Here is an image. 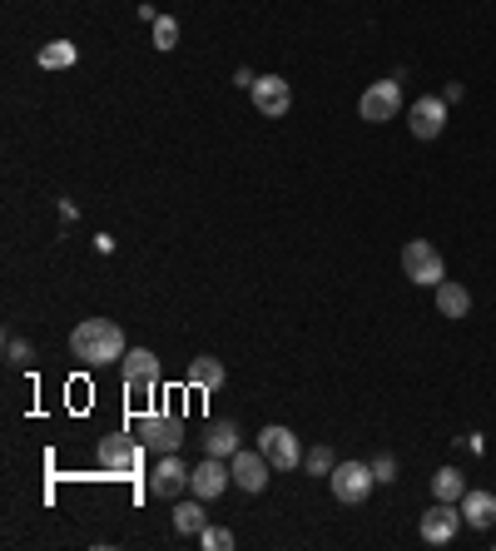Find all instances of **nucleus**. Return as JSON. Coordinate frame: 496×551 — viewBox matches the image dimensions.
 Wrapping results in <instances>:
<instances>
[{"label":"nucleus","instance_id":"1","mask_svg":"<svg viewBox=\"0 0 496 551\" xmlns=\"http://www.w3.org/2000/svg\"><path fill=\"white\" fill-rule=\"evenodd\" d=\"M70 348H75V358L90 363V368L120 363L124 353H129V348H124V328L115 323V318H85V323H75Z\"/></svg>","mask_w":496,"mask_h":551},{"label":"nucleus","instance_id":"2","mask_svg":"<svg viewBox=\"0 0 496 551\" xmlns=\"http://www.w3.org/2000/svg\"><path fill=\"white\" fill-rule=\"evenodd\" d=\"M120 373H124V393L129 398H154L159 393V358L149 348H129L120 358Z\"/></svg>","mask_w":496,"mask_h":551},{"label":"nucleus","instance_id":"3","mask_svg":"<svg viewBox=\"0 0 496 551\" xmlns=\"http://www.w3.org/2000/svg\"><path fill=\"white\" fill-rule=\"evenodd\" d=\"M328 487H333V497H338L343 507H358V502H368V492L377 487V477H372V462H338V467H333V477H328Z\"/></svg>","mask_w":496,"mask_h":551},{"label":"nucleus","instance_id":"4","mask_svg":"<svg viewBox=\"0 0 496 551\" xmlns=\"http://www.w3.org/2000/svg\"><path fill=\"white\" fill-rule=\"evenodd\" d=\"M402 274L412 278L417 288H437V283L447 278V264H442V254H437L427 239H412V244L402 249Z\"/></svg>","mask_w":496,"mask_h":551},{"label":"nucleus","instance_id":"5","mask_svg":"<svg viewBox=\"0 0 496 551\" xmlns=\"http://www.w3.org/2000/svg\"><path fill=\"white\" fill-rule=\"evenodd\" d=\"M258 452H263L278 472H293V467L303 462L298 432H293V427H283V422H273V427H263V432H258Z\"/></svg>","mask_w":496,"mask_h":551},{"label":"nucleus","instance_id":"6","mask_svg":"<svg viewBox=\"0 0 496 551\" xmlns=\"http://www.w3.org/2000/svg\"><path fill=\"white\" fill-rule=\"evenodd\" d=\"M397 110H402V80H377V85L363 90V100H358V115H363L368 125H387Z\"/></svg>","mask_w":496,"mask_h":551},{"label":"nucleus","instance_id":"7","mask_svg":"<svg viewBox=\"0 0 496 551\" xmlns=\"http://www.w3.org/2000/svg\"><path fill=\"white\" fill-rule=\"evenodd\" d=\"M457 532H462V507L457 502H432L422 512V542L427 547H447Z\"/></svg>","mask_w":496,"mask_h":551},{"label":"nucleus","instance_id":"8","mask_svg":"<svg viewBox=\"0 0 496 551\" xmlns=\"http://www.w3.org/2000/svg\"><path fill=\"white\" fill-rule=\"evenodd\" d=\"M139 437L149 442V452H179V442H184V422L174 413H149L139 417Z\"/></svg>","mask_w":496,"mask_h":551},{"label":"nucleus","instance_id":"9","mask_svg":"<svg viewBox=\"0 0 496 551\" xmlns=\"http://www.w3.org/2000/svg\"><path fill=\"white\" fill-rule=\"evenodd\" d=\"M288 105H293V90H288L283 75H258V80H253V110H258V115L283 120Z\"/></svg>","mask_w":496,"mask_h":551},{"label":"nucleus","instance_id":"10","mask_svg":"<svg viewBox=\"0 0 496 551\" xmlns=\"http://www.w3.org/2000/svg\"><path fill=\"white\" fill-rule=\"evenodd\" d=\"M229 482H234L229 457H204V462L189 472V492H194V497H204V502H214V497H219Z\"/></svg>","mask_w":496,"mask_h":551},{"label":"nucleus","instance_id":"11","mask_svg":"<svg viewBox=\"0 0 496 551\" xmlns=\"http://www.w3.org/2000/svg\"><path fill=\"white\" fill-rule=\"evenodd\" d=\"M189 472H194V467H184L174 452H164V457H159V467L149 472V492L174 502V497H184V492H189Z\"/></svg>","mask_w":496,"mask_h":551},{"label":"nucleus","instance_id":"12","mask_svg":"<svg viewBox=\"0 0 496 551\" xmlns=\"http://www.w3.org/2000/svg\"><path fill=\"white\" fill-rule=\"evenodd\" d=\"M407 125H412L417 139H437L447 130V100H442V95H422V100L407 110Z\"/></svg>","mask_w":496,"mask_h":551},{"label":"nucleus","instance_id":"13","mask_svg":"<svg viewBox=\"0 0 496 551\" xmlns=\"http://www.w3.org/2000/svg\"><path fill=\"white\" fill-rule=\"evenodd\" d=\"M100 462H105L110 472H120V477L139 472V442H129L124 432H110V437L100 442Z\"/></svg>","mask_w":496,"mask_h":551},{"label":"nucleus","instance_id":"14","mask_svg":"<svg viewBox=\"0 0 496 551\" xmlns=\"http://www.w3.org/2000/svg\"><path fill=\"white\" fill-rule=\"evenodd\" d=\"M229 467H234V482H239L244 492H263V487H268V467H273V462H268L263 452H234V457H229Z\"/></svg>","mask_w":496,"mask_h":551},{"label":"nucleus","instance_id":"15","mask_svg":"<svg viewBox=\"0 0 496 551\" xmlns=\"http://www.w3.org/2000/svg\"><path fill=\"white\" fill-rule=\"evenodd\" d=\"M457 507H462V522L472 532H492L496 527V492H467Z\"/></svg>","mask_w":496,"mask_h":551},{"label":"nucleus","instance_id":"16","mask_svg":"<svg viewBox=\"0 0 496 551\" xmlns=\"http://www.w3.org/2000/svg\"><path fill=\"white\" fill-rule=\"evenodd\" d=\"M437 313H442V318H467V313H472V293H467V283L442 278V283H437Z\"/></svg>","mask_w":496,"mask_h":551},{"label":"nucleus","instance_id":"17","mask_svg":"<svg viewBox=\"0 0 496 551\" xmlns=\"http://www.w3.org/2000/svg\"><path fill=\"white\" fill-rule=\"evenodd\" d=\"M199 442H204L209 457H234L239 452V422H209Z\"/></svg>","mask_w":496,"mask_h":551},{"label":"nucleus","instance_id":"18","mask_svg":"<svg viewBox=\"0 0 496 551\" xmlns=\"http://www.w3.org/2000/svg\"><path fill=\"white\" fill-rule=\"evenodd\" d=\"M189 388H199V393H219V388H224V363L209 358V353L194 358V363H189Z\"/></svg>","mask_w":496,"mask_h":551},{"label":"nucleus","instance_id":"19","mask_svg":"<svg viewBox=\"0 0 496 551\" xmlns=\"http://www.w3.org/2000/svg\"><path fill=\"white\" fill-rule=\"evenodd\" d=\"M204 527H209L204 497H194V502H179V507H174V532H184V537H199Z\"/></svg>","mask_w":496,"mask_h":551},{"label":"nucleus","instance_id":"20","mask_svg":"<svg viewBox=\"0 0 496 551\" xmlns=\"http://www.w3.org/2000/svg\"><path fill=\"white\" fill-rule=\"evenodd\" d=\"M75 60H80V50H75L70 40H50V45H40V55H35L40 70H70Z\"/></svg>","mask_w":496,"mask_h":551},{"label":"nucleus","instance_id":"21","mask_svg":"<svg viewBox=\"0 0 496 551\" xmlns=\"http://www.w3.org/2000/svg\"><path fill=\"white\" fill-rule=\"evenodd\" d=\"M432 497H437V502H462V497H467V477H462L457 467H442V472L432 477Z\"/></svg>","mask_w":496,"mask_h":551},{"label":"nucleus","instance_id":"22","mask_svg":"<svg viewBox=\"0 0 496 551\" xmlns=\"http://www.w3.org/2000/svg\"><path fill=\"white\" fill-rule=\"evenodd\" d=\"M174 45H179V20L159 15L154 20V50H174Z\"/></svg>","mask_w":496,"mask_h":551},{"label":"nucleus","instance_id":"23","mask_svg":"<svg viewBox=\"0 0 496 551\" xmlns=\"http://www.w3.org/2000/svg\"><path fill=\"white\" fill-rule=\"evenodd\" d=\"M199 542H204V551H234V532L229 527H204Z\"/></svg>","mask_w":496,"mask_h":551},{"label":"nucleus","instance_id":"24","mask_svg":"<svg viewBox=\"0 0 496 551\" xmlns=\"http://www.w3.org/2000/svg\"><path fill=\"white\" fill-rule=\"evenodd\" d=\"M333 467H338V457H333L328 447H313V452H308V472H313V477H333Z\"/></svg>","mask_w":496,"mask_h":551},{"label":"nucleus","instance_id":"25","mask_svg":"<svg viewBox=\"0 0 496 551\" xmlns=\"http://www.w3.org/2000/svg\"><path fill=\"white\" fill-rule=\"evenodd\" d=\"M30 358H35V348H30L25 338H10V343H5V363H10V368H25Z\"/></svg>","mask_w":496,"mask_h":551},{"label":"nucleus","instance_id":"26","mask_svg":"<svg viewBox=\"0 0 496 551\" xmlns=\"http://www.w3.org/2000/svg\"><path fill=\"white\" fill-rule=\"evenodd\" d=\"M372 477H377V482H397V457H387V452L372 457Z\"/></svg>","mask_w":496,"mask_h":551},{"label":"nucleus","instance_id":"27","mask_svg":"<svg viewBox=\"0 0 496 551\" xmlns=\"http://www.w3.org/2000/svg\"><path fill=\"white\" fill-rule=\"evenodd\" d=\"M253 80H258L253 70H234V85H244V90H253Z\"/></svg>","mask_w":496,"mask_h":551}]
</instances>
